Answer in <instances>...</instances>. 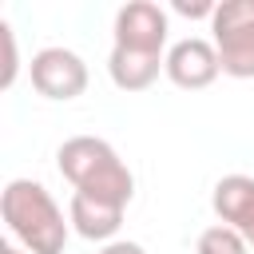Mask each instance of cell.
Wrapping results in <instances>:
<instances>
[{"instance_id": "6da1fadb", "label": "cell", "mask_w": 254, "mask_h": 254, "mask_svg": "<svg viewBox=\"0 0 254 254\" xmlns=\"http://www.w3.org/2000/svg\"><path fill=\"white\" fill-rule=\"evenodd\" d=\"M56 167L79 194H91V198H103L115 206H127L135 194V175L119 159V151L99 135L64 139L56 151Z\"/></svg>"}, {"instance_id": "7a4b0ae2", "label": "cell", "mask_w": 254, "mask_h": 254, "mask_svg": "<svg viewBox=\"0 0 254 254\" xmlns=\"http://www.w3.org/2000/svg\"><path fill=\"white\" fill-rule=\"evenodd\" d=\"M0 214L12 230V238L28 254H64L67 246V222L56 198L48 194L44 183L32 179H12L0 194Z\"/></svg>"}, {"instance_id": "3957f363", "label": "cell", "mask_w": 254, "mask_h": 254, "mask_svg": "<svg viewBox=\"0 0 254 254\" xmlns=\"http://www.w3.org/2000/svg\"><path fill=\"white\" fill-rule=\"evenodd\" d=\"M214 52L226 75L254 79V0H226L210 16Z\"/></svg>"}, {"instance_id": "277c9868", "label": "cell", "mask_w": 254, "mask_h": 254, "mask_svg": "<svg viewBox=\"0 0 254 254\" xmlns=\"http://www.w3.org/2000/svg\"><path fill=\"white\" fill-rule=\"evenodd\" d=\"M32 87L44 99H75L87 91V64L71 48H44L28 64Z\"/></svg>"}, {"instance_id": "5b68a950", "label": "cell", "mask_w": 254, "mask_h": 254, "mask_svg": "<svg viewBox=\"0 0 254 254\" xmlns=\"http://www.w3.org/2000/svg\"><path fill=\"white\" fill-rule=\"evenodd\" d=\"M167 32H171V20L151 0H131L115 12V48L143 52V56H163Z\"/></svg>"}, {"instance_id": "8992f818", "label": "cell", "mask_w": 254, "mask_h": 254, "mask_svg": "<svg viewBox=\"0 0 254 254\" xmlns=\"http://www.w3.org/2000/svg\"><path fill=\"white\" fill-rule=\"evenodd\" d=\"M222 64H218V52L214 44L198 40V36H187L179 40L171 52H167V79L183 91H202L218 79Z\"/></svg>"}, {"instance_id": "52a82bcc", "label": "cell", "mask_w": 254, "mask_h": 254, "mask_svg": "<svg viewBox=\"0 0 254 254\" xmlns=\"http://www.w3.org/2000/svg\"><path fill=\"white\" fill-rule=\"evenodd\" d=\"M210 206H214V214H218L222 226L238 230L254 246V179L250 175H222L214 183Z\"/></svg>"}, {"instance_id": "ba28073f", "label": "cell", "mask_w": 254, "mask_h": 254, "mask_svg": "<svg viewBox=\"0 0 254 254\" xmlns=\"http://www.w3.org/2000/svg\"><path fill=\"white\" fill-rule=\"evenodd\" d=\"M123 210L127 206H115V202H103V198H91V194H71V206H67V222L75 226L79 238L87 242H115L119 226H123Z\"/></svg>"}, {"instance_id": "9c48e42d", "label": "cell", "mask_w": 254, "mask_h": 254, "mask_svg": "<svg viewBox=\"0 0 254 254\" xmlns=\"http://www.w3.org/2000/svg\"><path fill=\"white\" fill-rule=\"evenodd\" d=\"M159 71H167V56H143V52H127V48H111L107 56V75L119 91H147Z\"/></svg>"}, {"instance_id": "30bf717a", "label": "cell", "mask_w": 254, "mask_h": 254, "mask_svg": "<svg viewBox=\"0 0 254 254\" xmlns=\"http://www.w3.org/2000/svg\"><path fill=\"white\" fill-rule=\"evenodd\" d=\"M198 254H250V242L238 230L214 222V226H206L198 234Z\"/></svg>"}, {"instance_id": "8fae6325", "label": "cell", "mask_w": 254, "mask_h": 254, "mask_svg": "<svg viewBox=\"0 0 254 254\" xmlns=\"http://www.w3.org/2000/svg\"><path fill=\"white\" fill-rule=\"evenodd\" d=\"M0 40H4V75H0V87H12L16 83V36L8 24H0Z\"/></svg>"}, {"instance_id": "7c38bea8", "label": "cell", "mask_w": 254, "mask_h": 254, "mask_svg": "<svg viewBox=\"0 0 254 254\" xmlns=\"http://www.w3.org/2000/svg\"><path fill=\"white\" fill-rule=\"evenodd\" d=\"M214 8H218V4H206V0H202V4H187V0H179V4H175V12H179V16H206V20L214 16Z\"/></svg>"}, {"instance_id": "4fadbf2b", "label": "cell", "mask_w": 254, "mask_h": 254, "mask_svg": "<svg viewBox=\"0 0 254 254\" xmlns=\"http://www.w3.org/2000/svg\"><path fill=\"white\" fill-rule=\"evenodd\" d=\"M99 254H147L139 242H127V238H115V242H107V246H99Z\"/></svg>"}, {"instance_id": "5bb4252c", "label": "cell", "mask_w": 254, "mask_h": 254, "mask_svg": "<svg viewBox=\"0 0 254 254\" xmlns=\"http://www.w3.org/2000/svg\"><path fill=\"white\" fill-rule=\"evenodd\" d=\"M0 254H28V250H24V246H12V242H4V246H0Z\"/></svg>"}]
</instances>
